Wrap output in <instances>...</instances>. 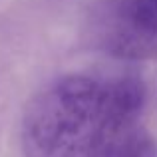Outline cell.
Here are the masks:
<instances>
[{
	"label": "cell",
	"instance_id": "1",
	"mask_svg": "<svg viewBox=\"0 0 157 157\" xmlns=\"http://www.w3.org/2000/svg\"><path fill=\"white\" fill-rule=\"evenodd\" d=\"M105 121L104 78L62 76L40 90L24 111V155L86 157Z\"/></svg>",
	"mask_w": 157,
	"mask_h": 157
},
{
	"label": "cell",
	"instance_id": "3",
	"mask_svg": "<svg viewBox=\"0 0 157 157\" xmlns=\"http://www.w3.org/2000/svg\"><path fill=\"white\" fill-rule=\"evenodd\" d=\"M86 157H157V147L153 137L137 123L105 125Z\"/></svg>",
	"mask_w": 157,
	"mask_h": 157
},
{
	"label": "cell",
	"instance_id": "2",
	"mask_svg": "<svg viewBox=\"0 0 157 157\" xmlns=\"http://www.w3.org/2000/svg\"><path fill=\"white\" fill-rule=\"evenodd\" d=\"M98 38L115 58H157V0H105L98 14Z\"/></svg>",
	"mask_w": 157,
	"mask_h": 157
}]
</instances>
